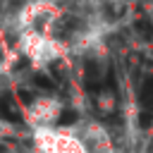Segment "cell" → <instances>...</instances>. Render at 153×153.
<instances>
[{
	"mask_svg": "<svg viewBox=\"0 0 153 153\" xmlns=\"http://www.w3.org/2000/svg\"><path fill=\"white\" fill-rule=\"evenodd\" d=\"M60 110H62V105H60L57 98L41 96L29 105V120L36 129H50L53 122L60 117Z\"/></svg>",
	"mask_w": 153,
	"mask_h": 153,
	"instance_id": "1",
	"label": "cell"
}]
</instances>
